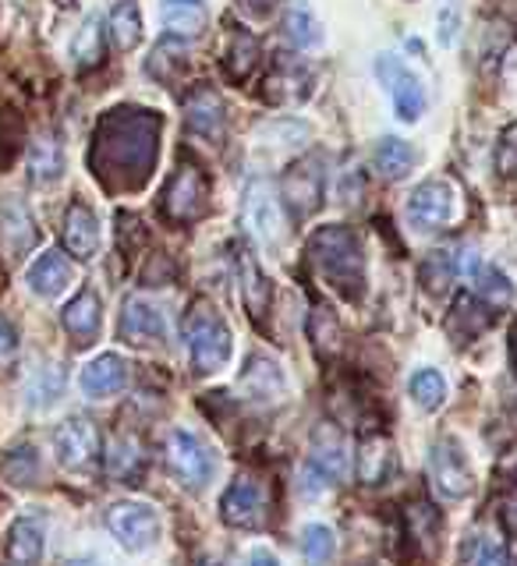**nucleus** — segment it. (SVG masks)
Wrapping results in <instances>:
<instances>
[{"label":"nucleus","instance_id":"1","mask_svg":"<svg viewBox=\"0 0 517 566\" xmlns=\"http://www.w3.org/2000/svg\"><path fill=\"white\" fill-rule=\"evenodd\" d=\"M159 149V114L117 106L103 114L93 135V174L111 191H135L149 181Z\"/></svg>","mask_w":517,"mask_h":566},{"label":"nucleus","instance_id":"2","mask_svg":"<svg viewBox=\"0 0 517 566\" xmlns=\"http://www.w3.org/2000/svg\"><path fill=\"white\" fill-rule=\"evenodd\" d=\"M316 273L344 297H362L365 291V252L362 238L348 227H323L309 241Z\"/></svg>","mask_w":517,"mask_h":566},{"label":"nucleus","instance_id":"3","mask_svg":"<svg viewBox=\"0 0 517 566\" xmlns=\"http://www.w3.org/2000/svg\"><path fill=\"white\" fill-rule=\"evenodd\" d=\"M185 340L192 350V365L203 376H213L230 361V329L209 305H195L185 318Z\"/></svg>","mask_w":517,"mask_h":566},{"label":"nucleus","instance_id":"4","mask_svg":"<svg viewBox=\"0 0 517 566\" xmlns=\"http://www.w3.org/2000/svg\"><path fill=\"white\" fill-rule=\"evenodd\" d=\"M348 474V447L337 429L330 424H319L316 436H312V450L306 457V464H301V495H316L330 492L341 478Z\"/></svg>","mask_w":517,"mask_h":566},{"label":"nucleus","instance_id":"5","mask_svg":"<svg viewBox=\"0 0 517 566\" xmlns=\"http://www.w3.org/2000/svg\"><path fill=\"white\" fill-rule=\"evenodd\" d=\"M206 199H209V185L199 167H177L170 174V181L164 188V199H159V209L170 223H195L206 217Z\"/></svg>","mask_w":517,"mask_h":566},{"label":"nucleus","instance_id":"6","mask_svg":"<svg viewBox=\"0 0 517 566\" xmlns=\"http://www.w3.org/2000/svg\"><path fill=\"white\" fill-rule=\"evenodd\" d=\"M167 468L185 489H203L213 471H217V460H213L209 447L195 432L174 429L167 436Z\"/></svg>","mask_w":517,"mask_h":566},{"label":"nucleus","instance_id":"7","mask_svg":"<svg viewBox=\"0 0 517 566\" xmlns=\"http://www.w3.org/2000/svg\"><path fill=\"white\" fill-rule=\"evenodd\" d=\"M245 223H248V234L259 241V248L266 252H273L283 241V217H280V202L270 188V181H262V177H252L245 188Z\"/></svg>","mask_w":517,"mask_h":566},{"label":"nucleus","instance_id":"8","mask_svg":"<svg viewBox=\"0 0 517 566\" xmlns=\"http://www.w3.org/2000/svg\"><path fill=\"white\" fill-rule=\"evenodd\" d=\"M323 181H327L323 159L316 153L301 156L298 164L283 174V199H288L294 220H306L319 209V202H323Z\"/></svg>","mask_w":517,"mask_h":566},{"label":"nucleus","instance_id":"9","mask_svg":"<svg viewBox=\"0 0 517 566\" xmlns=\"http://www.w3.org/2000/svg\"><path fill=\"white\" fill-rule=\"evenodd\" d=\"M106 527L111 535L128 548V553H142L159 538V517L153 506L142 503H117L106 510Z\"/></svg>","mask_w":517,"mask_h":566},{"label":"nucleus","instance_id":"10","mask_svg":"<svg viewBox=\"0 0 517 566\" xmlns=\"http://www.w3.org/2000/svg\"><path fill=\"white\" fill-rule=\"evenodd\" d=\"M376 78L386 85V93L394 96V106H397V117L401 120H418L425 114V88L422 82L407 71L394 53H380L376 57Z\"/></svg>","mask_w":517,"mask_h":566},{"label":"nucleus","instance_id":"11","mask_svg":"<svg viewBox=\"0 0 517 566\" xmlns=\"http://www.w3.org/2000/svg\"><path fill=\"white\" fill-rule=\"evenodd\" d=\"M430 485L443 500H465L472 492V471L454 439H440L430 453Z\"/></svg>","mask_w":517,"mask_h":566},{"label":"nucleus","instance_id":"12","mask_svg":"<svg viewBox=\"0 0 517 566\" xmlns=\"http://www.w3.org/2000/svg\"><path fill=\"white\" fill-rule=\"evenodd\" d=\"M53 450L68 471H85L96 464L100 457V432L89 418H68L58 432H53Z\"/></svg>","mask_w":517,"mask_h":566},{"label":"nucleus","instance_id":"13","mask_svg":"<svg viewBox=\"0 0 517 566\" xmlns=\"http://www.w3.org/2000/svg\"><path fill=\"white\" fill-rule=\"evenodd\" d=\"M220 517L230 524V527H241V531H252V527H262L266 521V492L256 478H235V482L227 485L224 500H220Z\"/></svg>","mask_w":517,"mask_h":566},{"label":"nucleus","instance_id":"14","mask_svg":"<svg viewBox=\"0 0 517 566\" xmlns=\"http://www.w3.org/2000/svg\"><path fill=\"white\" fill-rule=\"evenodd\" d=\"M457 212V195L447 181H425L415 188L412 202H407V220L418 230H436L447 227Z\"/></svg>","mask_w":517,"mask_h":566},{"label":"nucleus","instance_id":"15","mask_svg":"<svg viewBox=\"0 0 517 566\" xmlns=\"http://www.w3.org/2000/svg\"><path fill=\"white\" fill-rule=\"evenodd\" d=\"M397 471V453L394 442H390L383 432H369L359 442V453H354V474L365 489H380L386 485Z\"/></svg>","mask_w":517,"mask_h":566},{"label":"nucleus","instance_id":"16","mask_svg":"<svg viewBox=\"0 0 517 566\" xmlns=\"http://www.w3.org/2000/svg\"><path fill=\"white\" fill-rule=\"evenodd\" d=\"M121 336L135 347L159 344L167 336V318L149 297L132 294L128 301H124V312H121Z\"/></svg>","mask_w":517,"mask_h":566},{"label":"nucleus","instance_id":"17","mask_svg":"<svg viewBox=\"0 0 517 566\" xmlns=\"http://www.w3.org/2000/svg\"><path fill=\"white\" fill-rule=\"evenodd\" d=\"M35 223H32V212L25 209L22 199H14V195H8V199H0V248L18 259L35 248Z\"/></svg>","mask_w":517,"mask_h":566},{"label":"nucleus","instance_id":"18","mask_svg":"<svg viewBox=\"0 0 517 566\" xmlns=\"http://www.w3.org/2000/svg\"><path fill=\"white\" fill-rule=\"evenodd\" d=\"M64 248L79 262H89L100 252V220H96V212L82 202H71L64 212Z\"/></svg>","mask_w":517,"mask_h":566},{"label":"nucleus","instance_id":"19","mask_svg":"<svg viewBox=\"0 0 517 566\" xmlns=\"http://www.w3.org/2000/svg\"><path fill=\"white\" fill-rule=\"evenodd\" d=\"M61 323L68 329V336L75 340L79 347H89L96 340L100 323H103V308H100V297L96 291H79L75 297L68 301V308L61 312Z\"/></svg>","mask_w":517,"mask_h":566},{"label":"nucleus","instance_id":"20","mask_svg":"<svg viewBox=\"0 0 517 566\" xmlns=\"http://www.w3.org/2000/svg\"><path fill=\"white\" fill-rule=\"evenodd\" d=\"M128 382V365L117 354H100L96 361H89L79 376V386L89 397H114Z\"/></svg>","mask_w":517,"mask_h":566},{"label":"nucleus","instance_id":"21","mask_svg":"<svg viewBox=\"0 0 517 566\" xmlns=\"http://www.w3.org/2000/svg\"><path fill=\"white\" fill-rule=\"evenodd\" d=\"M185 120L195 135L217 142L224 135V103L213 88H195L185 103Z\"/></svg>","mask_w":517,"mask_h":566},{"label":"nucleus","instance_id":"22","mask_svg":"<svg viewBox=\"0 0 517 566\" xmlns=\"http://www.w3.org/2000/svg\"><path fill=\"white\" fill-rule=\"evenodd\" d=\"M238 283H241V301L252 318H262V312L270 308V280L262 276L256 255L248 252V248H238Z\"/></svg>","mask_w":517,"mask_h":566},{"label":"nucleus","instance_id":"23","mask_svg":"<svg viewBox=\"0 0 517 566\" xmlns=\"http://www.w3.org/2000/svg\"><path fill=\"white\" fill-rule=\"evenodd\" d=\"M43 545H46L43 521H35V517L14 521L11 538H8V566H35L43 559Z\"/></svg>","mask_w":517,"mask_h":566},{"label":"nucleus","instance_id":"24","mask_svg":"<svg viewBox=\"0 0 517 566\" xmlns=\"http://www.w3.org/2000/svg\"><path fill=\"white\" fill-rule=\"evenodd\" d=\"M489 323H493V308L486 305V301H478V297L465 294V297H457V301H454V312H451V318H447V333L454 336L457 344H468V340H475V336L483 333Z\"/></svg>","mask_w":517,"mask_h":566},{"label":"nucleus","instance_id":"25","mask_svg":"<svg viewBox=\"0 0 517 566\" xmlns=\"http://www.w3.org/2000/svg\"><path fill=\"white\" fill-rule=\"evenodd\" d=\"M241 394L248 400H280L283 397V376H280V368L277 361L270 358H248V368H245V376H241Z\"/></svg>","mask_w":517,"mask_h":566},{"label":"nucleus","instance_id":"26","mask_svg":"<svg viewBox=\"0 0 517 566\" xmlns=\"http://www.w3.org/2000/svg\"><path fill=\"white\" fill-rule=\"evenodd\" d=\"M29 287L40 294V297H58L68 283H71V265L61 252H46L32 262V270H29Z\"/></svg>","mask_w":517,"mask_h":566},{"label":"nucleus","instance_id":"27","mask_svg":"<svg viewBox=\"0 0 517 566\" xmlns=\"http://www.w3.org/2000/svg\"><path fill=\"white\" fill-rule=\"evenodd\" d=\"M283 32H288V40L298 50H309V46H319V40H323V22H319L306 0H291L288 11H283Z\"/></svg>","mask_w":517,"mask_h":566},{"label":"nucleus","instance_id":"28","mask_svg":"<svg viewBox=\"0 0 517 566\" xmlns=\"http://www.w3.org/2000/svg\"><path fill=\"white\" fill-rule=\"evenodd\" d=\"M404 524H407V538H412L425 556H433L440 548V517L430 503H412L404 506Z\"/></svg>","mask_w":517,"mask_h":566},{"label":"nucleus","instance_id":"29","mask_svg":"<svg viewBox=\"0 0 517 566\" xmlns=\"http://www.w3.org/2000/svg\"><path fill=\"white\" fill-rule=\"evenodd\" d=\"M159 18L174 35H199L206 25V4L203 0H164Z\"/></svg>","mask_w":517,"mask_h":566},{"label":"nucleus","instance_id":"30","mask_svg":"<svg viewBox=\"0 0 517 566\" xmlns=\"http://www.w3.org/2000/svg\"><path fill=\"white\" fill-rule=\"evenodd\" d=\"M64 170V153H61V142L58 138H50L43 135L40 142H32V149H29V177L35 185H50V181H58Z\"/></svg>","mask_w":517,"mask_h":566},{"label":"nucleus","instance_id":"31","mask_svg":"<svg viewBox=\"0 0 517 566\" xmlns=\"http://www.w3.org/2000/svg\"><path fill=\"white\" fill-rule=\"evenodd\" d=\"M468 280L475 283V291H478V297L486 301L489 308H504L507 301L514 297V287H510V280L496 270V265H486L483 259H478L472 270H468Z\"/></svg>","mask_w":517,"mask_h":566},{"label":"nucleus","instance_id":"32","mask_svg":"<svg viewBox=\"0 0 517 566\" xmlns=\"http://www.w3.org/2000/svg\"><path fill=\"white\" fill-rule=\"evenodd\" d=\"M111 40L117 43V50H135L142 40V14L135 0H121L111 11Z\"/></svg>","mask_w":517,"mask_h":566},{"label":"nucleus","instance_id":"33","mask_svg":"<svg viewBox=\"0 0 517 566\" xmlns=\"http://www.w3.org/2000/svg\"><path fill=\"white\" fill-rule=\"evenodd\" d=\"M376 167L390 177V181H397V177H404L407 170L415 167V149L407 146V142L390 135L376 146Z\"/></svg>","mask_w":517,"mask_h":566},{"label":"nucleus","instance_id":"34","mask_svg":"<svg viewBox=\"0 0 517 566\" xmlns=\"http://www.w3.org/2000/svg\"><path fill=\"white\" fill-rule=\"evenodd\" d=\"M138 468H142L138 442L132 436H117L111 453H106V471H111V478H117V482H132V478L138 474Z\"/></svg>","mask_w":517,"mask_h":566},{"label":"nucleus","instance_id":"35","mask_svg":"<svg viewBox=\"0 0 517 566\" xmlns=\"http://www.w3.org/2000/svg\"><path fill=\"white\" fill-rule=\"evenodd\" d=\"M301 553H306L309 566H330L337 556V538L327 524H309L301 531Z\"/></svg>","mask_w":517,"mask_h":566},{"label":"nucleus","instance_id":"36","mask_svg":"<svg viewBox=\"0 0 517 566\" xmlns=\"http://www.w3.org/2000/svg\"><path fill=\"white\" fill-rule=\"evenodd\" d=\"M412 397L422 411H436L447 400V379L440 376L436 368H422L412 376Z\"/></svg>","mask_w":517,"mask_h":566},{"label":"nucleus","instance_id":"37","mask_svg":"<svg viewBox=\"0 0 517 566\" xmlns=\"http://www.w3.org/2000/svg\"><path fill=\"white\" fill-rule=\"evenodd\" d=\"M71 53H75L79 67H96L103 61V29H100V18H85V25L79 29L75 43H71Z\"/></svg>","mask_w":517,"mask_h":566},{"label":"nucleus","instance_id":"38","mask_svg":"<svg viewBox=\"0 0 517 566\" xmlns=\"http://www.w3.org/2000/svg\"><path fill=\"white\" fill-rule=\"evenodd\" d=\"M468 566H510V556H507V545L493 535H475L472 545H468V556H465Z\"/></svg>","mask_w":517,"mask_h":566},{"label":"nucleus","instance_id":"39","mask_svg":"<svg viewBox=\"0 0 517 566\" xmlns=\"http://www.w3.org/2000/svg\"><path fill=\"white\" fill-rule=\"evenodd\" d=\"M61 389H64V371L58 365H46V368H40V376H35V382L29 386V400H32V407H46L61 397Z\"/></svg>","mask_w":517,"mask_h":566},{"label":"nucleus","instance_id":"40","mask_svg":"<svg viewBox=\"0 0 517 566\" xmlns=\"http://www.w3.org/2000/svg\"><path fill=\"white\" fill-rule=\"evenodd\" d=\"M451 276H454V262H451L447 252H433L430 259H425V265H422V283L430 291L443 294V291H447Z\"/></svg>","mask_w":517,"mask_h":566},{"label":"nucleus","instance_id":"41","mask_svg":"<svg viewBox=\"0 0 517 566\" xmlns=\"http://www.w3.org/2000/svg\"><path fill=\"white\" fill-rule=\"evenodd\" d=\"M312 336H316V347L319 350H337L341 344V329H337V318L330 315V308H316L312 315Z\"/></svg>","mask_w":517,"mask_h":566},{"label":"nucleus","instance_id":"42","mask_svg":"<svg viewBox=\"0 0 517 566\" xmlns=\"http://www.w3.org/2000/svg\"><path fill=\"white\" fill-rule=\"evenodd\" d=\"M256 57H259L256 40H252V35H248V32H238V40H235V64H230V75L245 78L248 71L256 67Z\"/></svg>","mask_w":517,"mask_h":566},{"label":"nucleus","instance_id":"43","mask_svg":"<svg viewBox=\"0 0 517 566\" xmlns=\"http://www.w3.org/2000/svg\"><path fill=\"white\" fill-rule=\"evenodd\" d=\"M496 170H500L504 177H517V124H510L500 138V149H496Z\"/></svg>","mask_w":517,"mask_h":566},{"label":"nucleus","instance_id":"44","mask_svg":"<svg viewBox=\"0 0 517 566\" xmlns=\"http://www.w3.org/2000/svg\"><path fill=\"white\" fill-rule=\"evenodd\" d=\"M8 478L14 485H32L35 478V453L32 450H14V457L8 460Z\"/></svg>","mask_w":517,"mask_h":566},{"label":"nucleus","instance_id":"45","mask_svg":"<svg viewBox=\"0 0 517 566\" xmlns=\"http://www.w3.org/2000/svg\"><path fill=\"white\" fill-rule=\"evenodd\" d=\"M14 354H18V333H14V326L8 323V318L0 315V368L11 365Z\"/></svg>","mask_w":517,"mask_h":566},{"label":"nucleus","instance_id":"46","mask_svg":"<svg viewBox=\"0 0 517 566\" xmlns=\"http://www.w3.org/2000/svg\"><path fill=\"white\" fill-rule=\"evenodd\" d=\"M500 524L507 527L510 538H517V489L507 492L504 500H500Z\"/></svg>","mask_w":517,"mask_h":566},{"label":"nucleus","instance_id":"47","mask_svg":"<svg viewBox=\"0 0 517 566\" xmlns=\"http://www.w3.org/2000/svg\"><path fill=\"white\" fill-rule=\"evenodd\" d=\"M454 25H457V11L454 8H443V18H440V43L443 46L454 43Z\"/></svg>","mask_w":517,"mask_h":566},{"label":"nucleus","instance_id":"48","mask_svg":"<svg viewBox=\"0 0 517 566\" xmlns=\"http://www.w3.org/2000/svg\"><path fill=\"white\" fill-rule=\"evenodd\" d=\"M248 566H280V559L273 553H266V548H256L252 559H248Z\"/></svg>","mask_w":517,"mask_h":566},{"label":"nucleus","instance_id":"49","mask_svg":"<svg viewBox=\"0 0 517 566\" xmlns=\"http://www.w3.org/2000/svg\"><path fill=\"white\" fill-rule=\"evenodd\" d=\"M514 361H517V326H514Z\"/></svg>","mask_w":517,"mask_h":566}]
</instances>
